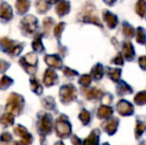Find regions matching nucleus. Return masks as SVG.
I'll list each match as a JSON object with an SVG mask.
<instances>
[{
  "instance_id": "nucleus-3",
  "label": "nucleus",
  "mask_w": 146,
  "mask_h": 145,
  "mask_svg": "<svg viewBox=\"0 0 146 145\" xmlns=\"http://www.w3.org/2000/svg\"><path fill=\"white\" fill-rule=\"evenodd\" d=\"M0 47L4 52L10 55H18L23 49V44L12 41L8 38H2L0 40Z\"/></svg>"
},
{
  "instance_id": "nucleus-37",
  "label": "nucleus",
  "mask_w": 146,
  "mask_h": 145,
  "mask_svg": "<svg viewBox=\"0 0 146 145\" xmlns=\"http://www.w3.org/2000/svg\"><path fill=\"white\" fill-rule=\"evenodd\" d=\"M42 103L46 109H48L50 110L55 109V101L52 97H46V99L42 101Z\"/></svg>"
},
{
  "instance_id": "nucleus-8",
  "label": "nucleus",
  "mask_w": 146,
  "mask_h": 145,
  "mask_svg": "<svg viewBox=\"0 0 146 145\" xmlns=\"http://www.w3.org/2000/svg\"><path fill=\"white\" fill-rule=\"evenodd\" d=\"M116 109L118 111V113L123 116L131 115L133 113V111H134L132 105L129 101H124V99H121V101H118V103L116 105Z\"/></svg>"
},
{
  "instance_id": "nucleus-1",
  "label": "nucleus",
  "mask_w": 146,
  "mask_h": 145,
  "mask_svg": "<svg viewBox=\"0 0 146 145\" xmlns=\"http://www.w3.org/2000/svg\"><path fill=\"white\" fill-rule=\"evenodd\" d=\"M24 105V99L17 93H11L8 97L6 109L12 114H19Z\"/></svg>"
},
{
  "instance_id": "nucleus-27",
  "label": "nucleus",
  "mask_w": 146,
  "mask_h": 145,
  "mask_svg": "<svg viewBox=\"0 0 146 145\" xmlns=\"http://www.w3.org/2000/svg\"><path fill=\"white\" fill-rule=\"evenodd\" d=\"M122 31H123V34L127 37V38H132L135 34V31H134V28L128 24L127 22H123L122 24Z\"/></svg>"
},
{
  "instance_id": "nucleus-13",
  "label": "nucleus",
  "mask_w": 146,
  "mask_h": 145,
  "mask_svg": "<svg viewBox=\"0 0 146 145\" xmlns=\"http://www.w3.org/2000/svg\"><path fill=\"white\" fill-rule=\"evenodd\" d=\"M70 2L67 0H60L56 6V13L58 14L60 17L67 15L70 12Z\"/></svg>"
},
{
  "instance_id": "nucleus-7",
  "label": "nucleus",
  "mask_w": 146,
  "mask_h": 145,
  "mask_svg": "<svg viewBox=\"0 0 146 145\" xmlns=\"http://www.w3.org/2000/svg\"><path fill=\"white\" fill-rule=\"evenodd\" d=\"M52 116L48 113H43L42 117H41L40 121V132L45 135V134H48L52 130Z\"/></svg>"
},
{
  "instance_id": "nucleus-40",
  "label": "nucleus",
  "mask_w": 146,
  "mask_h": 145,
  "mask_svg": "<svg viewBox=\"0 0 146 145\" xmlns=\"http://www.w3.org/2000/svg\"><path fill=\"white\" fill-rule=\"evenodd\" d=\"M10 140H11V135H10L8 132H4V133H2L1 136H0V141L3 144L8 143Z\"/></svg>"
},
{
  "instance_id": "nucleus-23",
  "label": "nucleus",
  "mask_w": 146,
  "mask_h": 145,
  "mask_svg": "<svg viewBox=\"0 0 146 145\" xmlns=\"http://www.w3.org/2000/svg\"><path fill=\"white\" fill-rule=\"evenodd\" d=\"M102 91L98 87H92L87 91V97L88 99H98L102 97Z\"/></svg>"
},
{
  "instance_id": "nucleus-20",
  "label": "nucleus",
  "mask_w": 146,
  "mask_h": 145,
  "mask_svg": "<svg viewBox=\"0 0 146 145\" xmlns=\"http://www.w3.org/2000/svg\"><path fill=\"white\" fill-rule=\"evenodd\" d=\"M116 91H117V93H118L119 95H129V93H132V89H131V87H129L126 83H124V81H120V83H118Z\"/></svg>"
},
{
  "instance_id": "nucleus-26",
  "label": "nucleus",
  "mask_w": 146,
  "mask_h": 145,
  "mask_svg": "<svg viewBox=\"0 0 146 145\" xmlns=\"http://www.w3.org/2000/svg\"><path fill=\"white\" fill-rule=\"evenodd\" d=\"M135 11L140 17H143L146 12V2L145 0H138L135 5Z\"/></svg>"
},
{
  "instance_id": "nucleus-10",
  "label": "nucleus",
  "mask_w": 146,
  "mask_h": 145,
  "mask_svg": "<svg viewBox=\"0 0 146 145\" xmlns=\"http://www.w3.org/2000/svg\"><path fill=\"white\" fill-rule=\"evenodd\" d=\"M13 17V12H12V8L6 2L0 4V18L4 21H8L11 20Z\"/></svg>"
},
{
  "instance_id": "nucleus-29",
  "label": "nucleus",
  "mask_w": 146,
  "mask_h": 145,
  "mask_svg": "<svg viewBox=\"0 0 146 145\" xmlns=\"http://www.w3.org/2000/svg\"><path fill=\"white\" fill-rule=\"evenodd\" d=\"M108 75L113 81H118L121 75V70L120 69H110L108 71Z\"/></svg>"
},
{
  "instance_id": "nucleus-6",
  "label": "nucleus",
  "mask_w": 146,
  "mask_h": 145,
  "mask_svg": "<svg viewBox=\"0 0 146 145\" xmlns=\"http://www.w3.org/2000/svg\"><path fill=\"white\" fill-rule=\"evenodd\" d=\"M21 27L22 30L28 35H32L35 33V31L38 28V20L35 16L33 15H27L23 18L21 21Z\"/></svg>"
},
{
  "instance_id": "nucleus-28",
  "label": "nucleus",
  "mask_w": 146,
  "mask_h": 145,
  "mask_svg": "<svg viewBox=\"0 0 146 145\" xmlns=\"http://www.w3.org/2000/svg\"><path fill=\"white\" fill-rule=\"evenodd\" d=\"M136 41L139 44H144L146 42V31L144 28L138 27L136 30Z\"/></svg>"
},
{
  "instance_id": "nucleus-52",
  "label": "nucleus",
  "mask_w": 146,
  "mask_h": 145,
  "mask_svg": "<svg viewBox=\"0 0 146 145\" xmlns=\"http://www.w3.org/2000/svg\"><path fill=\"white\" fill-rule=\"evenodd\" d=\"M145 13H146V12H145Z\"/></svg>"
},
{
  "instance_id": "nucleus-11",
  "label": "nucleus",
  "mask_w": 146,
  "mask_h": 145,
  "mask_svg": "<svg viewBox=\"0 0 146 145\" xmlns=\"http://www.w3.org/2000/svg\"><path fill=\"white\" fill-rule=\"evenodd\" d=\"M102 16H104V20L106 23L108 28L110 29H113V28L116 27L117 23H118V20H117L116 15H114L113 13L108 11V10H104V13H102Z\"/></svg>"
},
{
  "instance_id": "nucleus-2",
  "label": "nucleus",
  "mask_w": 146,
  "mask_h": 145,
  "mask_svg": "<svg viewBox=\"0 0 146 145\" xmlns=\"http://www.w3.org/2000/svg\"><path fill=\"white\" fill-rule=\"evenodd\" d=\"M81 15V20L85 23H90V24H96V25L102 27V22L100 21L98 15H96V12L94 10V6L92 5H87L84 8L83 12Z\"/></svg>"
},
{
  "instance_id": "nucleus-41",
  "label": "nucleus",
  "mask_w": 146,
  "mask_h": 145,
  "mask_svg": "<svg viewBox=\"0 0 146 145\" xmlns=\"http://www.w3.org/2000/svg\"><path fill=\"white\" fill-rule=\"evenodd\" d=\"M64 75H67V77H75V75H78V73L70 68H65L64 69Z\"/></svg>"
},
{
  "instance_id": "nucleus-16",
  "label": "nucleus",
  "mask_w": 146,
  "mask_h": 145,
  "mask_svg": "<svg viewBox=\"0 0 146 145\" xmlns=\"http://www.w3.org/2000/svg\"><path fill=\"white\" fill-rule=\"evenodd\" d=\"M98 142H100V131L98 129H94L84 140V145H98Z\"/></svg>"
},
{
  "instance_id": "nucleus-45",
  "label": "nucleus",
  "mask_w": 146,
  "mask_h": 145,
  "mask_svg": "<svg viewBox=\"0 0 146 145\" xmlns=\"http://www.w3.org/2000/svg\"><path fill=\"white\" fill-rule=\"evenodd\" d=\"M72 143L74 145H82V141L78 136L74 135L73 137H72Z\"/></svg>"
},
{
  "instance_id": "nucleus-18",
  "label": "nucleus",
  "mask_w": 146,
  "mask_h": 145,
  "mask_svg": "<svg viewBox=\"0 0 146 145\" xmlns=\"http://www.w3.org/2000/svg\"><path fill=\"white\" fill-rule=\"evenodd\" d=\"M30 8V1L29 0H17L16 2V10L18 14L23 15L29 10Z\"/></svg>"
},
{
  "instance_id": "nucleus-42",
  "label": "nucleus",
  "mask_w": 146,
  "mask_h": 145,
  "mask_svg": "<svg viewBox=\"0 0 146 145\" xmlns=\"http://www.w3.org/2000/svg\"><path fill=\"white\" fill-rule=\"evenodd\" d=\"M112 63H113V64H115V65H119V66H122L123 63H124V62H123V57L121 56L120 54L117 55L115 58H114L113 60H112Z\"/></svg>"
},
{
  "instance_id": "nucleus-30",
  "label": "nucleus",
  "mask_w": 146,
  "mask_h": 145,
  "mask_svg": "<svg viewBox=\"0 0 146 145\" xmlns=\"http://www.w3.org/2000/svg\"><path fill=\"white\" fill-rule=\"evenodd\" d=\"M30 81H31V89H32V91L35 93H37V95H41L42 93V85L39 83L38 79L33 77V79H30Z\"/></svg>"
},
{
  "instance_id": "nucleus-35",
  "label": "nucleus",
  "mask_w": 146,
  "mask_h": 145,
  "mask_svg": "<svg viewBox=\"0 0 146 145\" xmlns=\"http://www.w3.org/2000/svg\"><path fill=\"white\" fill-rule=\"evenodd\" d=\"M12 83V79L7 75H3L0 79V89H6Z\"/></svg>"
},
{
  "instance_id": "nucleus-33",
  "label": "nucleus",
  "mask_w": 146,
  "mask_h": 145,
  "mask_svg": "<svg viewBox=\"0 0 146 145\" xmlns=\"http://www.w3.org/2000/svg\"><path fill=\"white\" fill-rule=\"evenodd\" d=\"M146 130V123H143V122L138 121L136 124V128H135V137L139 138L141 135L143 134Z\"/></svg>"
},
{
  "instance_id": "nucleus-21",
  "label": "nucleus",
  "mask_w": 146,
  "mask_h": 145,
  "mask_svg": "<svg viewBox=\"0 0 146 145\" xmlns=\"http://www.w3.org/2000/svg\"><path fill=\"white\" fill-rule=\"evenodd\" d=\"M20 62L24 63V64L28 65V66L35 67L37 64V56L34 53H28L25 57H23V58L21 59Z\"/></svg>"
},
{
  "instance_id": "nucleus-36",
  "label": "nucleus",
  "mask_w": 146,
  "mask_h": 145,
  "mask_svg": "<svg viewBox=\"0 0 146 145\" xmlns=\"http://www.w3.org/2000/svg\"><path fill=\"white\" fill-rule=\"evenodd\" d=\"M53 24H54V20L52 18H45V20L43 21V25H44V32L45 34H48L50 32L51 28H52Z\"/></svg>"
},
{
  "instance_id": "nucleus-50",
  "label": "nucleus",
  "mask_w": 146,
  "mask_h": 145,
  "mask_svg": "<svg viewBox=\"0 0 146 145\" xmlns=\"http://www.w3.org/2000/svg\"><path fill=\"white\" fill-rule=\"evenodd\" d=\"M140 145H146V141H142V142L140 143Z\"/></svg>"
},
{
  "instance_id": "nucleus-46",
  "label": "nucleus",
  "mask_w": 146,
  "mask_h": 145,
  "mask_svg": "<svg viewBox=\"0 0 146 145\" xmlns=\"http://www.w3.org/2000/svg\"><path fill=\"white\" fill-rule=\"evenodd\" d=\"M104 2L108 5H113L116 2V0H104Z\"/></svg>"
},
{
  "instance_id": "nucleus-19",
  "label": "nucleus",
  "mask_w": 146,
  "mask_h": 145,
  "mask_svg": "<svg viewBox=\"0 0 146 145\" xmlns=\"http://www.w3.org/2000/svg\"><path fill=\"white\" fill-rule=\"evenodd\" d=\"M112 114V109L108 105H102L98 109V117L104 119V118L110 117Z\"/></svg>"
},
{
  "instance_id": "nucleus-15",
  "label": "nucleus",
  "mask_w": 146,
  "mask_h": 145,
  "mask_svg": "<svg viewBox=\"0 0 146 145\" xmlns=\"http://www.w3.org/2000/svg\"><path fill=\"white\" fill-rule=\"evenodd\" d=\"M122 54L123 57L126 59L127 61H131L134 58V48H133L132 44L130 42H125L122 46Z\"/></svg>"
},
{
  "instance_id": "nucleus-14",
  "label": "nucleus",
  "mask_w": 146,
  "mask_h": 145,
  "mask_svg": "<svg viewBox=\"0 0 146 145\" xmlns=\"http://www.w3.org/2000/svg\"><path fill=\"white\" fill-rule=\"evenodd\" d=\"M45 61H46L48 66L52 67V68H55V69H61L62 65H63L62 60L57 55H49V56H46L45 57Z\"/></svg>"
},
{
  "instance_id": "nucleus-39",
  "label": "nucleus",
  "mask_w": 146,
  "mask_h": 145,
  "mask_svg": "<svg viewBox=\"0 0 146 145\" xmlns=\"http://www.w3.org/2000/svg\"><path fill=\"white\" fill-rule=\"evenodd\" d=\"M65 26H66V24L64 23V22H61V23H59L58 25H57L56 27H55L54 34H55V36H56L58 39H60V37H61L62 32H63V30H64V28H65Z\"/></svg>"
},
{
  "instance_id": "nucleus-51",
  "label": "nucleus",
  "mask_w": 146,
  "mask_h": 145,
  "mask_svg": "<svg viewBox=\"0 0 146 145\" xmlns=\"http://www.w3.org/2000/svg\"><path fill=\"white\" fill-rule=\"evenodd\" d=\"M104 145H110V144H108V143H104Z\"/></svg>"
},
{
  "instance_id": "nucleus-31",
  "label": "nucleus",
  "mask_w": 146,
  "mask_h": 145,
  "mask_svg": "<svg viewBox=\"0 0 146 145\" xmlns=\"http://www.w3.org/2000/svg\"><path fill=\"white\" fill-rule=\"evenodd\" d=\"M41 38H42V36H41V35L36 36L35 40L33 41V43H32L33 49H34L35 51H37V52H43V51H44V47H43Z\"/></svg>"
},
{
  "instance_id": "nucleus-22",
  "label": "nucleus",
  "mask_w": 146,
  "mask_h": 145,
  "mask_svg": "<svg viewBox=\"0 0 146 145\" xmlns=\"http://www.w3.org/2000/svg\"><path fill=\"white\" fill-rule=\"evenodd\" d=\"M36 9L39 13H46L50 9V3L47 0H37Z\"/></svg>"
},
{
  "instance_id": "nucleus-25",
  "label": "nucleus",
  "mask_w": 146,
  "mask_h": 145,
  "mask_svg": "<svg viewBox=\"0 0 146 145\" xmlns=\"http://www.w3.org/2000/svg\"><path fill=\"white\" fill-rule=\"evenodd\" d=\"M14 122V115L12 113H4L3 115L0 117V123L4 126H9L12 125Z\"/></svg>"
},
{
  "instance_id": "nucleus-44",
  "label": "nucleus",
  "mask_w": 146,
  "mask_h": 145,
  "mask_svg": "<svg viewBox=\"0 0 146 145\" xmlns=\"http://www.w3.org/2000/svg\"><path fill=\"white\" fill-rule=\"evenodd\" d=\"M9 67V65L4 61H0V73H3L4 71H6Z\"/></svg>"
},
{
  "instance_id": "nucleus-32",
  "label": "nucleus",
  "mask_w": 146,
  "mask_h": 145,
  "mask_svg": "<svg viewBox=\"0 0 146 145\" xmlns=\"http://www.w3.org/2000/svg\"><path fill=\"white\" fill-rule=\"evenodd\" d=\"M134 103L138 105H146V91H140L134 97Z\"/></svg>"
},
{
  "instance_id": "nucleus-38",
  "label": "nucleus",
  "mask_w": 146,
  "mask_h": 145,
  "mask_svg": "<svg viewBox=\"0 0 146 145\" xmlns=\"http://www.w3.org/2000/svg\"><path fill=\"white\" fill-rule=\"evenodd\" d=\"M79 81L83 87H88L90 85V81H92V77L90 75H84L81 77Z\"/></svg>"
},
{
  "instance_id": "nucleus-5",
  "label": "nucleus",
  "mask_w": 146,
  "mask_h": 145,
  "mask_svg": "<svg viewBox=\"0 0 146 145\" xmlns=\"http://www.w3.org/2000/svg\"><path fill=\"white\" fill-rule=\"evenodd\" d=\"M60 97L62 103H69L77 97V91L73 85H65L60 89Z\"/></svg>"
},
{
  "instance_id": "nucleus-4",
  "label": "nucleus",
  "mask_w": 146,
  "mask_h": 145,
  "mask_svg": "<svg viewBox=\"0 0 146 145\" xmlns=\"http://www.w3.org/2000/svg\"><path fill=\"white\" fill-rule=\"evenodd\" d=\"M72 126L68 118L65 115H62L58 118L56 122V132L57 135L61 138H66L71 134Z\"/></svg>"
},
{
  "instance_id": "nucleus-43",
  "label": "nucleus",
  "mask_w": 146,
  "mask_h": 145,
  "mask_svg": "<svg viewBox=\"0 0 146 145\" xmlns=\"http://www.w3.org/2000/svg\"><path fill=\"white\" fill-rule=\"evenodd\" d=\"M138 64H139V66L141 67V69L146 70V56H142V57L139 58Z\"/></svg>"
},
{
  "instance_id": "nucleus-9",
  "label": "nucleus",
  "mask_w": 146,
  "mask_h": 145,
  "mask_svg": "<svg viewBox=\"0 0 146 145\" xmlns=\"http://www.w3.org/2000/svg\"><path fill=\"white\" fill-rule=\"evenodd\" d=\"M14 132H15L16 135L20 136V137L23 139V142L22 143L28 145L32 142V135L27 131L25 127H23L22 125H17L15 128H14Z\"/></svg>"
},
{
  "instance_id": "nucleus-49",
  "label": "nucleus",
  "mask_w": 146,
  "mask_h": 145,
  "mask_svg": "<svg viewBox=\"0 0 146 145\" xmlns=\"http://www.w3.org/2000/svg\"><path fill=\"white\" fill-rule=\"evenodd\" d=\"M55 145H64V144L62 141H59V142H57V143H55Z\"/></svg>"
},
{
  "instance_id": "nucleus-24",
  "label": "nucleus",
  "mask_w": 146,
  "mask_h": 145,
  "mask_svg": "<svg viewBox=\"0 0 146 145\" xmlns=\"http://www.w3.org/2000/svg\"><path fill=\"white\" fill-rule=\"evenodd\" d=\"M104 75V67L100 64H98L92 68V75L94 79H100Z\"/></svg>"
},
{
  "instance_id": "nucleus-34",
  "label": "nucleus",
  "mask_w": 146,
  "mask_h": 145,
  "mask_svg": "<svg viewBox=\"0 0 146 145\" xmlns=\"http://www.w3.org/2000/svg\"><path fill=\"white\" fill-rule=\"evenodd\" d=\"M79 117H80V119L82 120V122H83L85 125H87L90 120V113L88 111V110L84 109V110H82V112L80 113Z\"/></svg>"
},
{
  "instance_id": "nucleus-12",
  "label": "nucleus",
  "mask_w": 146,
  "mask_h": 145,
  "mask_svg": "<svg viewBox=\"0 0 146 145\" xmlns=\"http://www.w3.org/2000/svg\"><path fill=\"white\" fill-rule=\"evenodd\" d=\"M58 81V77H57V73L54 72L51 69H48V70L45 72L44 75V79H43V83L46 87H51V85H55Z\"/></svg>"
},
{
  "instance_id": "nucleus-47",
  "label": "nucleus",
  "mask_w": 146,
  "mask_h": 145,
  "mask_svg": "<svg viewBox=\"0 0 146 145\" xmlns=\"http://www.w3.org/2000/svg\"><path fill=\"white\" fill-rule=\"evenodd\" d=\"M47 1H48L49 3H56V2L60 1V0H47Z\"/></svg>"
},
{
  "instance_id": "nucleus-48",
  "label": "nucleus",
  "mask_w": 146,
  "mask_h": 145,
  "mask_svg": "<svg viewBox=\"0 0 146 145\" xmlns=\"http://www.w3.org/2000/svg\"><path fill=\"white\" fill-rule=\"evenodd\" d=\"M11 145H25L23 143H19V142H14V143H12Z\"/></svg>"
},
{
  "instance_id": "nucleus-17",
  "label": "nucleus",
  "mask_w": 146,
  "mask_h": 145,
  "mask_svg": "<svg viewBox=\"0 0 146 145\" xmlns=\"http://www.w3.org/2000/svg\"><path fill=\"white\" fill-rule=\"evenodd\" d=\"M117 126H118V119L115 117H113V118H111V119L108 120V121L106 122V124L104 125V128L108 134L112 135L113 133H115Z\"/></svg>"
}]
</instances>
